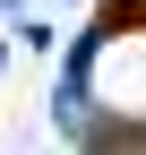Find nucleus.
Wrapping results in <instances>:
<instances>
[{"label":"nucleus","mask_w":146,"mask_h":155,"mask_svg":"<svg viewBox=\"0 0 146 155\" xmlns=\"http://www.w3.org/2000/svg\"><path fill=\"white\" fill-rule=\"evenodd\" d=\"M129 26H146V0H103V35H129Z\"/></svg>","instance_id":"1"}]
</instances>
